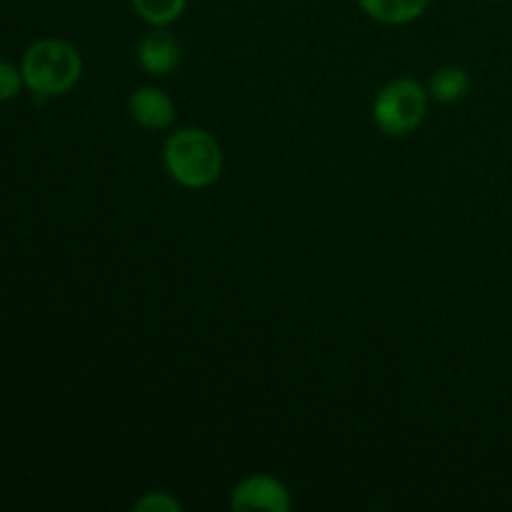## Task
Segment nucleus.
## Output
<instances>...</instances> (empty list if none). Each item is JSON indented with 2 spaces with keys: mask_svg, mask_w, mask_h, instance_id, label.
Masks as SVG:
<instances>
[{
  "mask_svg": "<svg viewBox=\"0 0 512 512\" xmlns=\"http://www.w3.org/2000/svg\"><path fill=\"white\" fill-rule=\"evenodd\" d=\"M428 88L415 78H395L385 85L373 103V120L390 138L410 135L428 113Z\"/></svg>",
  "mask_w": 512,
  "mask_h": 512,
  "instance_id": "nucleus-3",
  "label": "nucleus"
},
{
  "mask_svg": "<svg viewBox=\"0 0 512 512\" xmlns=\"http://www.w3.org/2000/svg\"><path fill=\"white\" fill-rule=\"evenodd\" d=\"M163 163L170 178L188 190H205L223 173V148L203 128H178L163 145Z\"/></svg>",
  "mask_w": 512,
  "mask_h": 512,
  "instance_id": "nucleus-1",
  "label": "nucleus"
},
{
  "mask_svg": "<svg viewBox=\"0 0 512 512\" xmlns=\"http://www.w3.org/2000/svg\"><path fill=\"white\" fill-rule=\"evenodd\" d=\"M138 63L145 73L150 75H170L180 65V48L178 38L165 28H153L145 33L138 43Z\"/></svg>",
  "mask_w": 512,
  "mask_h": 512,
  "instance_id": "nucleus-6",
  "label": "nucleus"
},
{
  "mask_svg": "<svg viewBox=\"0 0 512 512\" xmlns=\"http://www.w3.org/2000/svg\"><path fill=\"white\" fill-rule=\"evenodd\" d=\"M135 512H180L183 505L170 493H145L138 503L133 505Z\"/></svg>",
  "mask_w": 512,
  "mask_h": 512,
  "instance_id": "nucleus-11",
  "label": "nucleus"
},
{
  "mask_svg": "<svg viewBox=\"0 0 512 512\" xmlns=\"http://www.w3.org/2000/svg\"><path fill=\"white\" fill-rule=\"evenodd\" d=\"M490 3H510V0H490Z\"/></svg>",
  "mask_w": 512,
  "mask_h": 512,
  "instance_id": "nucleus-12",
  "label": "nucleus"
},
{
  "mask_svg": "<svg viewBox=\"0 0 512 512\" xmlns=\"http://www.w3.org/2000/svg\"><path fill=\"white\" fill-rule=\"evenodd\" d=\"M130 8L150 28H168L188 8V0H130Z\"/></svg>",
  "mask_w": 512,
  "mask_h": 512,
  "instance_id": "nucleus-9",
  "label": "nucleus"
},
{
  "mask_svg": "<svg viewBox=\"0 0 512 512\" xmlns=\"http://www.w3.org/2000/svg\"><path fill=\"white\" fill-rule=\"evenodd\" d=\"M230 508L233 510H265V512H288L293 508V495L283 480L273 475L255 473L240 480L230 493Z\"/></svg>",
  "mask_w": 512,
  "mask_h": 512,
  "instance_id": "nucleus-4",
  "label": "nucleus"
},
{
  "mask_svg": "<svg viewBox=\"0 0 512 512\" xmlns=\"http://www.w3.org/2000/svg\"><path fill=\"white\" fill-rule=\"evenodd\" d=\"M25 88L40 98L70 93L83 78V58L68 40L43 38L30 45L20 63Z\"/></svg>",
  "mask_w": 512,
  "mask_h": 512,
  "instance_id": "nucleus-2",
  "label": "nucleus"
},
{
  "mask_svg": "<svg viewBox=\"0 0 512 512\" xmlns=\"http://www.w3.org/2000/svg\"><path fill=\"white\" fill-rule=\"evenodd\" d=\"M128 113L145 130H168L175 123L173 98L153 85L133 90L128 98Z\"/></svg>",
  "mask_w": 512,
  "mask_h": 512,
  "instance_id": "nucleus-5",
  "label": "nucleus"
},
{
  "mask_svg": "<svg viewBox=\"0 0 512 512\" xmlns=\"http://www.w3.org/2000/svg\"><path fill=\"white\" fill-rule=\"evenodd\" d=\"M23 85L25 80L20 68H15L8 60H0V103H8V100L18 98Z\"/></svg>",
  "mask_w": 512,
  "mask_h": 512,
  "instance_id": "nucleus-10",
  "label": "nucleus"
},
{
  "mask_svg": "<svg viewBox=\"0 0 512 512\" xmlns=\"http://www.w3.org/2000/svg\"><path fill=\"white\" fill-rule=\"evenodd\" d=\"M358 5L375 23L408 25L428 10L430 0H358Z\"/></svg>",
  "mask_w": 512,
  "mask_h": 512,
  "instance_id": "nucleus-7",
  "label": "nucleus"
},
{
  "mask_svg": "<svg viewBox=\"0 0 512 512\" xmlns=\"http://www.w3.org/2000/svg\"><path fill=\"white\" fill-rule=\"evenodd\" d=\"M473 88V80H470L468 70L458 68V65H445V68L435 70L433 78L428 83L430 98H435L438 103H458Z\"/></svg>",
  "mask_w": 512,
  "mask_h": 512,
  "instance_id": "nucleus-8",
  "label": "nucleus"
}]
</instances>
